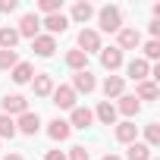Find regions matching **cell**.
I'll return each mask as SVG.
<instances>
[{
    "label": "cell",
    "mask_w": 160,
    "mask_h": 160,
    "mask_svg": "<svg viewBox=\"0 0 160 160\" xmlns=\"http://www.w3.org/2000/svg\"><path fill=\"white\" fill-rule=\"evenodd\" d=\"M160 57V41H144V57L141 60H157Z\"/></svg>",
    "instance_id": "30"
},
{
    "label": "cell",
    "mask_w": 160,
    "mask_h": 160,
    "mask_svg": "<svg viewBox=\"0 0 160 160\" xmlns=\"http://www.w3.org/2000/svg\"><path fill=\"white\" fill-rule=\"evenodd\" d=\"M16 44H19V32L13 25H3L0 28V50H16Z\"/></svg>",
    "instance_id": "24"
},
{
    "label": "cell",
    "mask_w": 160,
    "mask_h": 160,
    "mask_svg": "<svg viewBox=\"0 0 160 160\" xmlns=\"http://www.w3.org/2000/svg\"><path fill=\"white\" fill-rule=\"evenodd\" d=\"M50 98H53V104H57L60 110H72V107H78V104H75V101H78V94H75L69 85H57Z\"/></svg>",
    "instance_id": "8"
},
{
    "label": "cell",
    "mask_w": 160,
    "mask_h": 160,
    "mask_svg": "<svg viewBox=\"0 0 160 160\" xmlns=\"http://www.w3.org/2000/svg\"><path fill=\"white\" fill-rule=\"evenodd\" d=\"M66 66L72 69V72H82V69H88V57L82 53V50H66Z\"/></svg>",
    "instance_id": "23"
},
{
    "label": "cell",
    "mask_w": 160,
    "mask_h": 160,
    "mask_svg": "<svg viewBox=\"0 0 160 160\" xmlns=\"http://www.w3.org/2000/svg\"><path fill=\"white\" fill-rule=\"evenodd\" d=\"M101 160H122V157H119V154H104Z\"/></svg>",
    "instance_id": "36"
},
{
    "label": "cell",
    "mask_w": 160,
    "mask_h": 160,
    "mask_svg": "<svg viewBox=\"0 0 160 160\" xmlns=\"http://www.w3.org/2000/svg\"><path fill=\"white\" fill-rule=\"evenodd\" d=\"M151 160H154V157H151Z\"/></svg>",
    "instance_id": "37"
},
{
    "label": "cell",
    "mask_w": 160,
    "mask_h": 160,
    "mask_svg": "<svg viewBox=\"0 0 160 160\" xmlns=\"http://www.w3.org/2000/svg\"><path fill=\"white\" fill-rule=\"evenodd\" d=\"M38 10L44 16H53V13H63V0H38Z\"/></svg>",
    "instance_id": "28"
},
{
    "label": "cell",
    "mask_w": 160,
    "mask_h": 160,
    "mask_svg": "<svg viewBox=\"0 0 160 160\" xmlns=\"http://www.w3.org/2000/svg\"><path fill=\"white\" fill-rule=\"evenodd\" d=\"M116 116H119V113H116V107H113L110 101H101L98 110H94V119H101L104 126H116Z\"/></svg>",
    "instance_id": "22"
},
{
    "label": "cell",
    "mask_w": 160,
    "mask_h": 160,
    "mask_svg": "<svg viewBox=\"0 0 160 160\" xmlns=\"http://www.w3.org/2000/svg\"><path fill=\"white\" fill-rule=\"evenodd\" d=\"M41 25L47 28V35H50V38H57V35H63V32L69 28V19H66L63 13H53V16H44V19H41Z\"/></svg>",
    "instance_id": "16"
},
{
    "label": "cell",
    "mask_w": 160,
    "mask_h": 160,
    "mask_svg": "<svg viewBox=\"0 0 160 160\" xmlns=\"http://www.w3.org/2000/svg\"><path fill=\"white\" fill-rule=\"evenodd\" d=\"M144 144H148L151 151L160 144V122H148V126H144Z\"/></svg>",
    "instance_id": "26"
},
{
    "label": "cell",
    "mask_w": 160,
    "mask_h": 160,
    "mask_svg": "<svg viewBox=\"0 0 160 160\" xmlns=\"http://www.w3.org/2000/svg\"><path fill=\"white\" fill-rule=\"evenodd\" d=\"M19 132H16V119H10V116H3L0 113V141L3 138H16Z\"/></svg>",
    "instance_id": "27"
},
{
    "label": "cell",
    "mask_w": 160,
    "mask_h": 160,
    "mask_svg": "<svg viewBox=\"0 0 160 160\" xmlns=\"http://www.w3.org/2000/svg\"><path fill=\"white\" fill-rule=\"evenodd\" d=\"M113 135H116L119 144H132V141H138V126H135L132 119H122V122H116Z\"/></svg>",
    "instance_id": "15"
},
{
    "label": "cell",
    "mask_w": 160,
    "mask_h": 160,
    "mask_svg": "<svg viewBox=\"0 0 160 160\" xmlns=\"http://www.w3.org/2000/svg\"><path fill=\"white\" fill-rule=\"evenodd\" d=\"M66 160H91V154L82 148V144H75V148H69V157Z\"/></svg>",
    "instance_id": "31"
},
{
    "label": "cell",
    "mask_w": 160,
    "mask_h": 160,
    "mask_svg": "<svg viewBox=\"0 0 160 160\" xmlns=\"http://www.w3.org/2000/svg\"><path fill=\"white\" fill-rule=\"evenodd\" d=\"M16 32H19V38H38L41 35V16L38 13H25L22 19H19V25H16Z\"/></svg>",
    "instance_id": "5"
},
{
    "label": "cell",
    "mask_w": 160,
    "mask_h": 160,
    "mask_svg": "<svg viewBox=\"0 0 160 160\" xmlns=\"http://www.w3.org/2000/svg\"><path fill=\"white\" fill-rule=\"evenodd\" d=\"M19 63V53L16 50H0V69H13Z\"/></svg>",
    "instance_id": "29"
},
{
    "label": "cell",
    "mask_w": 160,
    "mask_h": 160,
    "mask_svg": "<svg viewBox=\"0 0 160 160\" xmlns=\"http://www.w3.org/2000/svg\"><path fill=\"white\" fill-rule=\"evenodd\" d=\"M75 94H91V91H98V78H94V72L91 69H82V72H75L72 75V85H69Z\"/></svg>",
    "instance_id": "3"
},
{
    "label": "cell",
    "mask_w": 160,
    "mask_h": 160,
    "mask_svg": "<svg viewBox=\"0 0 160 160\" xmlns=\"http://www.w3.org/2000/svg\"><path fill=\"white\" fill-rule=\"evenodd\" d=\"M44 160H66V154H63V151H47Z\"/></svg>",
    "instance_id": "34"
},
{
    "label": "cell",
    "mask_w": 160,
    "mask_h": 160,
    "mask_svg": "<svg viewBox=\"0 0 160 160\" xmlns=\"http://www.w3.org/2000/svg\"><path fill=\"white\" fill-rule=\"evenodd\" d=\"M148 32H151V41H160V22H157V19L148 25Z\"/></svg>",
    "instance_id": "33"
},
{
    "label": "cell",
    "mask_w": 160,
    "mask_h": 160,
    "mask_svg": "<svg viewBox=\"0 0 160 160\" xmlns=\"http://www.w3.org/2000/svg\"><path fill=\"white\" fill-rule=\"evenodd\" d=\"M32 50L38 53V57H53L57 53V38H50V35H38V38H32Z\"/></svg>",
    "instance_id": "17"
},
{
    "label": "cell",
    "mask_w": 160,
    "mask_h": 160,
    "mask_svg": "<svg viewBox=\"0 0 160 160\" xmlns=\"http://www.w3.org/2000/svg\"><path fill=\"white\" fill-rule=\"evenodd\" d=\"M113 47H119V50H135V47H141V32L132 28V25H122V28L116 32V44H113Z\"/></svg>",
    "instance_id": "4"
},
{
    "label": "cell",
    "mask_w": 160,
    "mask_h": 160,
    "mask_svg": "<svg viewBox=\"0 0 160 160\" xmlns=\"http://www.w3.org/2000/svg\"><path fill=\"white\" fill-rule=\"evenodd\" d=\"M94 13H98V10H94V3H88V0H78L66 19H69V22H78V25H88V19H91Z\"/></svg>",
    "instance_id": "13"
},
{
    "label": "cell",
    "mask_w": 160,
    "mask_h": 160,
    "mask_svg": "<svg viewBox=\"0 0 160 160\" xmlns=\"http://www.w3.org/2000/svg\"><path fill=\"white\" fill-rule=\"evenodd\" d=\"M101 47H104V44H101L98 28H88V25H85L82 32H78V44H75V50H82V53L88 57V53H101Z\"/></svg>",
    "instance_id": "2"
},
{
    "label": "cell",
    "mask_w": 160,
    "mask_h": 160,
    "mask_svg": "<svg viewBox=\"0 0 160 160\" xmlns=\"http://www.w3.org/2000/svg\"><path fill=\"white\" fill-rule=\"evenodd\" d=\"M66 122H69V129H91V126H94V110H88V107H72Z\"/></svg>",
    "instance_id": "6"
},
{
    "label": "cell",
    "mask_w": 160,
    "mask_h": 160,
    "mask_svg": "<svg viewBox=\"0 0 160 160\" xmlns=\"http://www.w3.org/2000/svg\"><path fill=\"white\" fill-rule=\"evenodd\" d=\"M3 160H25V157H22V154H16V151H13V154H7V157H3Z\"/></svg>",
    "instance_id": "35"
},
{
    "label": "cell",
    "mask_w": 160,
    "mask_h": 160,
    "mask_svg": "<svg viewBox=\"0 0 160 160\" xmlns=\"http://www.w3.org/2000/svg\"><path fill=\"white\" fill-rule=\"evenodd\" d=\"M19 0H0V13H16Z\"/></svg>",
    "instance_id": "32"
},
{
    "label": "cell",
    "mask_w": 160,
    "mask_h": 160,
    "mask_svg": "<svg viewBox=\"0 0 160 160\" xmlns=\"http://www.w3.org/2000/svg\"><path fill=\"white\" fill-rule=\"evenodd\" d=\"M38 129H41V116H38V113L25 110L22 116H16V132H22V135H38Z\"/></svg>",
    "instance_id": "10"
},
{
    "label": "cell",
    "mask_w": 160,
    "mask_h": 160,
    "mask_svg": "<svg viewBox=\"0 0 160 160\" xmlns=\"http://www.w3.org/2000/svg\"><path fill=\"white\" fill-rule=\"evenodd\" d=\"M10 78H13L16 85H28L32 78H35V66H32V63H25V60H19V63L10 69Z\"/></svg>",
    "instance_id": "19"
},
{
    "label": "cell",
    "mask_w": 160,
    "mask_h": 160,
    "mask_svg": "<svg viewBox=\"0 0 160 160\" xmlns=\"http://www.w3.org/2000/svg\"><path fill=\"white\" fill-rule=\"evenodd\" d=\"M47 135H50V141H66V138L72 135V129H69V122H66V119H60V116H57V119H50V122H47Z\"/></svg>",
    "instance_id": "21"
},
{
    "label": "cell",
    "mask_w": 160,
    "mask_h": 160,
    "mask_svg": "<svg viewBox=\"0 0 160 160\" xmlns=\"http://www.w3.org/2000/svg\"><path fill=\"white\" fill-rule=\"evenodd\" d=\"M101 66L113 75V72L122 66V50H119V47H101Z\"/></svg>",
    "instance_id": "14"
},
{
    "label": "cell",
    "mask_w": 160,
    "mask_h": 160,
    "mask_svg": "<svg viewBox=\"0 0 160 160\" xmlns=\"http://www.w3.org/2000/svg\"><path fill=\"white\" fill-rule=\"evenodd\" d=\"M126 160H151V148L144 141H132L126 151Z\"/></svg>",
    "instance_id": "25"
},
{
    "label": "cell",
    "mask_w": 160,
    "mask_h": 160,
    "mask_svg": "<svg viewBox=\"0 0 160 160\" xmlns=\"http://www.w3.org/2000/svg\"><path fill=\"white\" fill-rule=\"evenodd\" d=\"M94 16H98V28H101V32H107V35H116V32L122 28V10H119L116 3L101 7ZM101 32H98V35H101Z\"/></svg>",
    "instance_id": "1"
},
{
    "label": "cell",
    "mask_w": 160,
    "mask_h": 160,
    "mask_svg": "<svg viewBox=\"0 0 160 160\" xmlns=\"http://www.w3.org/2000/svg\"><path fill=\"white\" fill-rule=\"evenodd\" d=\"M160 98V88H157V82H151V78H144V82H138L135 85V101L141 104V101H157Z\"/></svg>",
    "instance_id": "20"
},
{
    "label": "cell",
    "mask_w": 160,
    "mask_h": 160,
    "mask_svg": "<svg viewBox=\"0 0 160 160\" xmlns=\"http://www.w3.org/2000/svg\"><path fill=\"white\" fill-rule=\"evenodd\" d=\"M116 113H122L126 119H132V116H138L141 113V104L135 101V94H122V98H116Z\"/></svg>",
    "instance_id": "18"
},
{
    "label": "cell",
    "mask_w": 160,
    "mask_h": 160,
    "mask_svg": "<svg viewBox=\"0 0 160 160\" xmlns=\"http://www.w3.org/2000/svg\"><path fill=\"white\" fill-rule=\"evenodd\" d=\"M0 107H3V116H22L25 110H28V101L22 98V94H7L3 101H0Z\"/></svg>",
    "instance_id": "7"
},
{
    "label": "cell",
    "mask_w": 160,
    "mask_h": 160,
    "mask_svg": "<svg viewBox=\"0 0 160 160\" xmlns=\"http://www.w3.org/2000/svg\"><path fill=\"white\" fill-rule=\"evenodd\" d=\"M101 91H104L107 101L122 98V94H126V78H122V75H107V78H104V85H101Z\"/></svg>",
    "instance_id": "12"
},
{
    "label": "cell",
    "mask_w": 160,
    "mask_h": 160,
    "mask_svg": "<svg viewBox=\"0 0 160 160\" xmlns=\"http://www.w3.org/2000/svg\"><path fill=\"white\" fill-rule=\"evenodd\" d=\"M32 88H35V98H50L53 94V75L50 72H35V78H32Z\"/></svg>",
    "instance_id": "11"
},
{
    "label": "cell",
    "mask_w": 160,
    "mask_h": 160,
    "mask_svg": "<svg viewBox=\"0 0 160 160\" xmlns=\"http://www.w3.org/2000/svg\"><path fill=\"white\" fill-rule=\"evenodd\" d=\"M126 75L138 85V82H144V78L151 75V63H148V60H141V57H135V60H129V63H126Z\"/></svg>",
    "instance_id": "9"
}]
</instances>
